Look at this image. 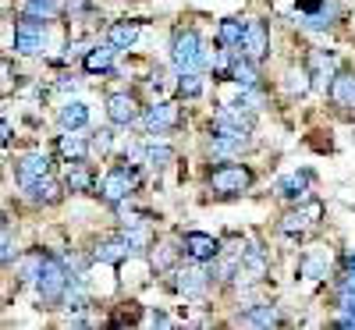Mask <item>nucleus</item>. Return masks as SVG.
Segmentation results:
<instances>
[{"instance_id":"obj_1","label":"nucleus","mask_w":355,"mask_h":330,"mask_svg":"<svg viewBox=\"0 0 355 330\" xmlns=\"http://www.w3.org/2000/svg\"><path fill=\"white\" fill-rule=\"evenodd\" d=\"M210 61L214 57H210V50H206V43L196 28H174L171 33V64L178 71H199Z\"/></svg>"},{"instance_id":"obj_2","label":"nucleus","mask_w":355,"mask_h":330,"mask_svg":"<svg viewBox=\"0 0 355 330\" xmlns=\"http://www.w3.org/2000/svg\"><path fill=\"white\" fill-rule=\"evenodd\" d=\"M68 284H71V274H68L64 259L46 256V263H43V270H40V277H36L40 302H43L46 309H57V306L64 302V295H68Z\"/></svg>"},{"instance_id":"obj_3","label":"nucleus","mask_w":355,"mask_h":330,"mask_svg":"<svg viewBox=\"0 0 355 330\" xmlns=\"http://www.w3.org/2000/svg\"><path fill=\"white\" fill-rule=\"evenodd\" d=\"M139 182H142V174H139V164H117V167H110L103 177H100V199L107 202V206H121L135 189H139Z\"/></svg>"},{"instance_id":"obj_4","label":"nucleus","mask_w":355,"mask_h":330,"mask_svg":"<svg viewBox=\"0 0 355 330\" xmlns=\"http://www.w3.org/2000/svg\"><path fill=\"white\" fill-rule=\"evenodd\" d=\"M252 182H256V174L245 164H231V160L210 167V174H206V185L217 196H242V192L252 189Z\"/></svg>"},{"instance_id":"obj_5","label":"nucleus","mask_w":355,"mask_h":330,"mask_svg":"<svg viewBox=\"0 0 355 330\" xmlns=\"http://www.w3.org/2000/svg\"><path fill=\"white\" fill-rule=\"evenodd\" d=\"M43 43H46V21H40L33 15H21V21L15 25V50L33 57L43 50Z\"/></svg>"},{"instance_id":"obj_6","label":"nucleus","mask_w":355,"mask_h":330,"mask_svg":"<svg viewBox=\"0 0 355 330\" xmlns=\"http://www.w3.org/2000/svg\"><path fill=\"white\" fill-rule=\"evenodd\" d=\"M142 125L150 128V135L174 132L178 125H182V110H178V103H171V100H160V103H153L150 110L142 114Z\"/></svg>"},{"instance_id":"obj_7","label":"nucleus","mask_w":355,"mask_h":330,"mask_svg":"<svg viewBox=\"0 0 355 330\" xmlns=\"http://www.w3.org/2000/svg\"><path fill=\"white\" fill-rule=\"evenodd\" d=\"M182 249L189 252L192 263H214V259H220V242L214 234H206V231H185Z\"/></svg>"},{"instance_id":"obj_8","label":"nucleus","mask_w":355,"mask_h":330,"mask_svg":"<svg viewBox=\"0 0 355 330\" xmlns=\"http://www.w3.org/2000/svg\"><path fill=\"white\" fill-rule=\"evenodd\" d=\"M210 270H199V266H185V270H174V281L171 288L182 295V298H199L206 288H210Z\"/></svg>"},{"instance_id":"obj_9","label":"nucleus","mask_w":355,"mask_h":330,"mask_svg":"<svg viewBox=\"0 0 355 330\" xmlns=\"http://www.w3.org/2000/svg\"><path fill=\"white\" fill-rule=\"evenodd\" d=\"M299 18L306 28H331L334 18H338V8L331 4V0H299Z\"/></svg>"},{"instance_id":"obj_10","label":"nucleus","mask_w":355,"mask_h":330,"mask_svg":"<svg viewBox=\"0 0 355 330\" xmlns=\"http://www.w3.org/2000/svg\"><path fill=\"white\" fill-rule=\"evenodd\" d=\"M107 117H110V125H135L139 121V100L132 93H110L107 96Z\"/></svg>"},{"instance_id":"obj_11","label":"nucleus","mask_w":355,"mask_h":330,"mask_svg":"<svg viewBox=\"0 0 355 330\" xmlns=\"http://www.w3.org/2000/svg\"><path fill=\"white\" fill-rule=\"evenodd\" d=\"M242 53L252 57V61L259 64L266 53H270V33H266V25L259 18H249L245 21V40H242Z\"/></svg>"},{"instance_id":"obj_12","label":"nucleus","mask_w":355,"mask_h":330,"mask_svg":"<svg viewBox=\"0 0 355 330\" xmlns=\"http://www.w3.org/2000/svg\"><path fill=\"white\" fill-rule=\"evenodd\" d=\"M327 96H331L334 107L352 110V107H355V71L341 68V71L331 78V85H327Z\"/></svg>"},{"instance_id":"obj_13","label":"nucleus","mask_w":355,"mask_h":330,"mask_svg":"<svg viewBox=\"0 0 355 330\" xmlns=\"http://www.w3.org/2000/svg\"><path fill=\"white\" fill-rule=\"evenodd\" d=\"M46 174H50V157H46V153H28V157H21V160L15 164V177H18L21 189L33 185V182H40V177H46Z\"/></svg>"},{"instance_id":"obj_14","label":"nucleus","mask_w":355,"mask_h":330,"mask_svg":"<svg viewBox=\"0 0 355 330\" xmlns=\"http://www.w3.org/2000/svg\"><path fill=\"white\" fill-rule=\"evenodd\" d=\"M239 263H242V274H245L249 281H263L266 270H270V259H266V252H263L259 242H249V245L242 249Z\"/></svg>"},{"instance_id":"obj_15","label":"nucleus","mask_w":355,"mask_h":330,"mask_svg":"<svg viewBox=\"0 0 355 330\" xmlns=\"http://www.w3.org/2000/svg\"><path fill=\"white\" fill-rule=\"evenodd\" d=\"M114 53H117V46H110V43L93 46V50L82 57V68L89 75H114Z\"/></svg>"},{"instance_id":"obj_16","label":"nucleus","mask_w":355,"mask_h":330,"mask_svg":"<svg viewBox=\"0 0 355 330\" xmlns=\"http://www.w3.org/2000/svg\"><path fill=\"white\" fill-rule=\"evenodd\" d=\"M128 256H132V245L125 242V234L107 238V242H100L96 252H93V259H100V263H107V266H121Z\"/></svg>"},{"instance_id":"obj_17","label":"nucleus","mask_w":355,"mask_h":330,"mask_svg":"<svg viewBox=\"0 0 355 330\" xmlns=\"http://www.w3.org/2000/svg\"><path fill=\"white\" fill-rule=\"evenodd\" d=\"M25 199L36 202V206H53L57 199H61V185H57L53 177L46 174V177H40V182L25 185Z\"/></svg>"},{"instance_id":"obj_18","label":"nucleus","mask_w":355,"mask_h":330,"mask_svg":"<svg viewBox=\"0 0 355 330\" xmlns=\"http://www.w3.org/2000/svg\"><path fill=\"white\" fill-rule=\"evenodd\" d=\"M316 214H320V206H316V202H313L309 209H302V206H299V209H288V214L281 217V231H284L288 238H299V234L313 224L309 217H316Z\"/></svg>"},{"instance_id":"obj_19","label":"nucleus","mask_w":355,"mask_h":330,"mask_svg":"<svg viewBox=\"0 0 355 330\" xmlns=\"http://www.w3.org/2000/svg\"><path fill=\"white\" fill-rule=\"evenodd\" d=\"M242 40H245V21H242V18H224V21L217 25V46L242 50Z\"/></svg>"},{"instance_id":"obj_20","label":"nucleus","mask_w":355,"mask_h":330,"mask_svg":"<svg viewBox=\"0 0 355 330\" xmlns=\"http://www.w3.org/2000/svg\"><path fill=\"white\" fill-rule=\"evenodd\" d=\"M21 15H33L40 21H57L64 15V0H21Z\"/></svg>"},{"instance_id":"obj_21","label":"nucleus","mask_w":355,"mask_h":330,"mask_svg":"<svg viewBox=\"0 0 355 330\" xmlns=\"http://www.w3.org/2000/svg\"><path fill=\"white\" fill-rule=\"evenodd\" d=\"M89 149H93V139H85V135H61V139H57V153H61L68 164L71 160H85L89 157Z\"/></svg>"},{"instance_id":"obj_22","label":"nucleus","mask_w":355,"mask_h":330,"mask_svg":"<svg viewBox=\"0 0 355 330\" xmlns=\"http://www.w3.org/2000/svg\"><path fill=\"white\" fill-rule=\"evenodd\" d=\"M57 121H61L64 132H78V128L89 125V107H85L82 100H68V103L61 107V114H57Z\"/></svg>"},{"instance_id":"obj_23","label":"nucleus","mask_w":355,"mask_h":330,"mask_svg":"<svg viewBox=\"0 0 355 330\" xmlns=\"http://www.w3.org/2000/svg\"><path fill=\"white\" fill-rule=\"evenodd\" d=\"M93 171L85 167V160H71L68 164V174H64V189L68 192H93Z\"/></svg>"},{"instance_id":"obj_24","label":"nucleus","mask_w":355,"mask_h":330,"mask_svg":"<svg viewBox=\"0 0 355 330\" xmlns=\"http://www.w3.org/2000/svg\"><path fill=\"white\" fill-rule=\"evenodd\" d=\"M135 40H139V21H114L107 28V43L117 50H132Z\"/></svg>"},{"instance_id":"obj_25","label":"nucleus","mask_w":355,"mask_h":330,"mask_svg":"<svg viewBox=\"0 0 355 330\" xmlns=\"http://www.w3.org/2000/svg\"><path fill=\"white\" fill-rule=\"evenodd\" d=\"M299 274L309 277V281L327 277V252H323V249H306L302 259H299Z\"/></svg>"},{"instance_id":"obj_26","label":"nucleus","mask_w":355,"mask_h":330,"mask_svg":"<svg viewBox=\"0 0 355 330\" xmlns=\"http://www.w3.org/2000/svg\"><path fill=\"white\" fill-rule=\"evenodd\" d=\"M309 182H313L309 171H295V174H288V177H281V182H277V196L281 199H302L306 189H309Z\"/></svg>"},{"instance_id":"obj_27","label":"nucleus","mask_w":355,"mask_h":330,"mask_svg":"<svg viewBox=\"0 0 355 330\" xmlns=\"http://www.w3.org/2000/svg\"><path fill=\"white\" fill-rule=\"evenodd\" d=\"M309 75H313V82H316V85L327 89V85H331V78L338 75L334 57H331V53H323V50H316V53H313V61H309Z\"/></svg>"},{"instance_id":"obj_28","label":"nucleus","mask_w":355,"mask_h":330,"mask_svg":"<svg viewBox=\"0 0 355 330\" xmlns=\"http://www.w3.org/2000/svg\"><path fill=\"white\" fill-rule=\"evenodd\" d=\"M142 160H146V164H153V167H167V164H174V149H171L167 142L150 139V142L142 146Z\"/></svg>"},{"instance_id":"obj_29","label":"nucleus","mask_w":355,"mask_h":330,"mask_svg":"<svg viewBox=\"0 0 355 330\" xmlns=\"http://www.w3.org/2000/svg\"><path fill=\"white\" fill-rule=\"evenodd\" d=\"M242 323H252V327H277L281 316H277L274 306H249V309L242 313Z\"/></svg>"},{"instance_id":"obj_30","label":"nucleus","mask_w":355,"mask_h":330,"mask_svg":"<svg viewBox=\"0 0 355 330\" xmlns=\"http://www.w3.org/2000/svg\"><path fill=\"white\" fill-rule=\"evenodd\" d=\"M284 85H288V93H291V96H306V93H309V85H313L309 68H291Z\"/></svg>"},{"instance_id":"obj_31","label":"nucleus","mask_w":355,"mask_h":330,"mask_svg":"<svg viewBox=\"0 0 355 330\" xmlns=\"http://www.w3.org/2000/svg\"><path fill=\"white\" fill-rule=\"evenodd\" d=\"M174 256H178L174 242H160V245H153V266H157V274H167V270H174Z\"/></svg>"},{"instance_id":"obj_32","label":"nucleus","mask_w":355,"mask_h":330,"mask_svg":"<svg viewBox=\"0 0 355 330\" xmlns=\"http://www.w3.org/2000/svg\"><path fill=\"white\" fill-rule=\"evenodd\" d=\"M178 96H185V100L202 96V78H199V71H182V78H178Z\"/></svg>"},{"instance_id":"obj_33","label":"nucleus","mask_w":355,"mask_h":330,"mask_svg":"<svg viewBox=\"0 0 355 330\" xmlns=\"http://www.w3.org/2000/svg\"><path fill=\"white\" fill-rule=\"evenodd\" d=\"M43 263H46L43 252H33L28 259H21V281H36V277H40V270H43Z\"/></svg>"},{"instance_id":"obj_34","label":"nucleus","mask_w":355,"mask_h":330,"mask_svg":"<svg viewBox=\"0 0 355 330\" xmlns=\"http://www.w3.org/2000/svg\"><path fill=\"white\" fill-rule=\"evenodd\" d=\"M0 259H4V266L15 263V242H11V224H4V252H0Z\"/></svg>"},{"instance_id":"obj_35","label":"nucleus","mask_w":355,"mask_h":330,"mask_svg":"<svg viewBox=\"0 0 355 330\" xmlns=\"http://www.w3.org/2000/svg\"><path fill=\"white\" fill-rule=\"evenodd\" d=\"M341 284L345 288H355V252L345 256V274H341Z\"/></svg>"},{"instance_id":"obj_36","label":"nucleus","mask_w":355,"mask_h":330,"mask_svg":"<svg viewBox=\"0 0 355 330\" xmlns=\"http://www.w3.org/2000/svg\"><path fill=\"white\" fill-rule=\"evenodd\" d=\"M110 142H114V135H110L107 128L93 135V149H96V153H107V149H110Z\"/></svg>"},{"instance_id":"obj_37","label":"nucleus","mask_w":355,"mask_h":330,"mask_svg":"<svg viewBox=\"0 0 355 330\" xmlns=\"http://www.w3.org/2000/svg\"><path fill=\"white\" fill-rule=\"evenodd\" d=\"M150 89H153V93H160V89H164V71H157V75L150 78Z\"/></svg>"},{"instance_id":"obj_38","label":"nucleus","mask_w":355,"mask_h":330,"mask_svg":"<svg viewBox=\"0 0 355 330\" xmlns=\"http://www.w3.org/2000/svg\"><path fill=\"white\" fill-rule=\"evenodd\" d=\"M57 89H61V93H75V89H78V85H75V82H68V78H64V82H57Z\"/></svg>"}]
</instances>
